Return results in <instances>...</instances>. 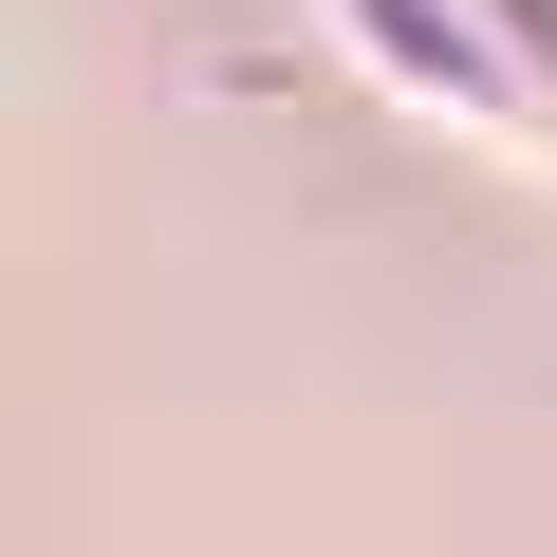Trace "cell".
I'll use <instances>...</instances> for the list:
<instances>
[{
	"instance_id": "6da1fadb",
	"label": "cell",
	"mask_w": 557,
	"mask_h": 557,
	"mask_svg": "<svg viewBox=\"0 0 557 557\" xmlns=\"http://www.w3.org/2000/svg\"><path fill=\"white\" fill-rule=\"evenodd\" d=\"M317 20H335V75H372L409 131L557 186V0H317Z\"/></svg>"
}]
</instances>
